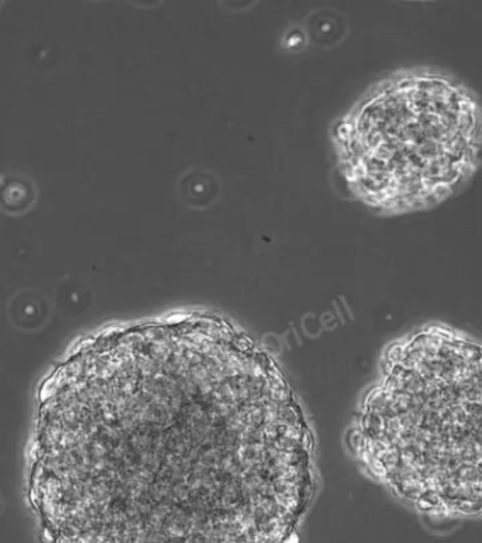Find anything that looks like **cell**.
Instances as JSON below:
<instances>
[{"label": "cell", "mask_w": 482, "mask_h": 543, "mask_svg": "<svg viewBox=\"0 0 482 543\" xmlns=\"http://www.w3.org/2000/svg\"><path fill=\"white\" fill-rule=\"evenodd\" d=\"M310 485L295 398L222 319L106 333L43 389L31 497L51 543H286Z\"/></svg>", "instance_id": "6da1fadb"}, {"label": "cell", "mask_w": 482, "mask_h": 543, "mask_svg": "<svg viewBox=\"0 0 482 543\" xmlns=\"http://www.w3.org/2000/svg\"><path fill=\"white\" fill-rule=\"evenodd\" d=\"M367 461L440 518L482 516V347L431 328L395 347L361 424Z\"/></svg>", "instance_id": "7a4b0ae2"}, {"label": "cell", "mask_w": 482, "mask_h": 543, "mask_svg": "<svg viewBox=\"0 0 482 543\" xmlns=\"http://www.w3.org/2000/svg\"><path fill=\"white\" fill-rule=\"evenodd\" d=\"M349 191L381 216L429 210L482 165V95L437 68H403L374 83L333 128Z\"/></svg>", "instance_id": "3957f363"}]
</instances>
